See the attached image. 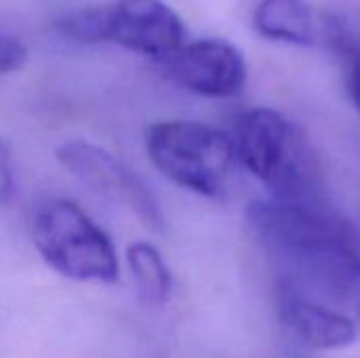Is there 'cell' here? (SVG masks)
<instances>
[{"label": "cell", "instance_id": "cell-10", "mask_svg": "<svg viewBox=\"0 0 360 358\" xmlns=\"http://www.w3.org/2000/svg\"><path fill=\"white\" fill-rule=\"evenodd\" d=\"M127 264L133 272L137 295L146 306H165L173 291V274L152 243H131Z\"/></svg>", "mask_w": 360, "mask_h": 358}, {"label": "cell", "instance_id": "cell-6", "mask_svg": "<svg viewBox=\"0 0 360 358\" xmlns=\"http://www.w3.org/2000/svg\"><path fill=\"white\" fill-rule=\"evenodd\" d=\"M57 160L80 184L89 186L101 198L120 205L143 226L152 230L162 228V213L154 194L122 160L108 150L82 139H74L65 141L57 150Z\"/></svg>", "mask_w": 360, "mask_h": 358}, {"label": "cell", "instance_id": "cell-11", "mask_svg": "<svg viewBox=\"0 0 360 358\" xmlns=\"http://www.w3.org/2000/svg\"><path fill=\"white\" fill-rule=\"evenodd\" d=\"M30 59L27 46L13 34L0 32V76L19 72Z\"/></svg>", "mask_w": 360, "mask_h": 358}, {"label": "cell", "instance_id": "cell-5", "mask_svg": "<svg viewBox=\"0 0 360 358\" xmlns=\"http://www.w3.org/2000/svg\"><path fill=\"white\" fill-rule=\"evenodd\" d=\"M32 241L49 268L78 283L118 281L110 236L72 200L44 203L32 219Z\"/></svg>", "mask_w": 360, "mask_h": 358}, {"label": "cell", "instance_id": "cell-7", "mask_svg": "<svg viewBox=\"0 0 360 358\" xmlns=\"http://www.w3.org/2000/svg\"><path fill=\"white\" fill-rule=\"evenodd\" d=\"M162 74L177 87L211 99L238 95L247 84V61L228 40L202 38L181 44L158 61Z\"/></svg>", "mask_w": 360, "mask_h": 358}, {"label": "cell", "instance_id": "cell-14", "mask_svg": "<svg viewBox=\"0 0 360 358\" xmlns=\"http://www.w3.org/2000/svg\"><path fill=\"white\" fill-rule=\"evenodd\" d=\"M350 308H354L356 314L360 317V281L359 285H356V291H354V298H352V306H350Z\"/></svg>", "mask_w": 360, "mask_h": 358}, {"label": "cell", "instance_id": "cell-12", "mask_svg": "<svg viewBox=\"0 0 360 358\" xmlns=\"http://www.w3.org/2000/svg\"><path fill=\"white\" fill-rule=\"evenodd\" d=\"M13 192V162L6 143L0 139V203L6 200Z\"/></svg>", "mask_w": 360, "mask_h": 358}, {"label": "cell", "instance_id": "cell-3", "mask_svg": "<svg viewBox=\"0 0 360 358\" xmlns=\"http://www.w3.org/2000/svg\"><path fill=\"white\" fill-rule=\"evenodd\" d=\"M152 165L175 186L207 198H221L236 169L234 139L205 122L165 120L148 129Z\"/></svg>", "mask_w": 360, "mask_h": 358}, {"label": "cell", "instance_id": "cell-1", "mask_svg": "<svg viewBox=\"0 0 360 358\" xmlns=\"http://www.w3.org/2000/svg\"><path fill=\"white\" fill-rule=\"evenodd\" d=\"M247 222L278 266V285L333 308L352 306L360 281V236L325 203L257 200Z\"/></svg>", "mask_w": 360, "mask_h": 358}, {"label": "cell", "instance_id": "cell-13", "mask_svg": "<svg viewBox=\"0 0 360 358\" xmlns=\"http://www.w3.org/2000/svg\"><path fill=\"white\" fill-rule=\"evenodd\" d=\"M350 95H352V101L360 114V59L354 61V65L350 70Z\"/></svg>", "mask_w": 360, "mask_h": 358}, {"label": "cell", "instance_id": "cell-2", "mask_svg": "<svg viewBox=\"0 0 360 358\" xmlns=\"http://www.w3.org/2000/svg\"><path fill=\"white\" fill-rule=\"evenodd\" d=\"M232 139L238 162L274 200L325 203L321 158L295 120L272 108H253L238 118Z\"/></svg>", "mask_w": 360, "mask_h": 358}, {"label": "cell", "instance_id": "cell-9", "mask_svg": "<svg viewBox=\"0 0 360 358\" xmlns=\"http://www.w3.org/2000/svg\"><path fill=\"white\" fill-rule=\"evenodd\" d=\"M253 25L262 38L272 42L312 46L316 40V21L308 0H259Z\"/></svg>", "mask_w": 360, "mask_h": 358}, {"label": "cell", "instance_id": "cell-8", "mask_svg": "<svg viewBox=\"0 0 360 358\" xmlns=\"http://www.w3.org/2000/svg\"><path fill=\"white\" fill-rule=\"evenodd\" d=\"M278 317L285 329L314 350H344L356 342V323L340 308L278 285Z\"/></svg>", "mask_w": 360, "mask_h": 358}, {"label": "cell", "instance_id": "cell-4", "mask_svg": "<svg viewBox=\"0 0 360 358\" xmlns=\"http://www.w3.org/2000/svg\"><path fill=\"white\" fill-rule=\"evenodd\" d=\"M57 30L76 42H110L156 61L186 44L184 19L162 0H110L78 8L65 13Z\"/></svg>", "mask_w": 360, "mask_h": 358}]
</instances>
